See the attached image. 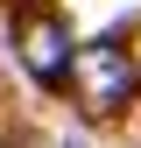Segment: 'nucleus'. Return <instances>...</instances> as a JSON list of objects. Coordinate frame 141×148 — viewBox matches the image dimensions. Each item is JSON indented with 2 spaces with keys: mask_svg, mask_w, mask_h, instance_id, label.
I'll use <instances>...</instances> for the list:
<instances>
[{
  "mask_svg": "<svg viewBox=\"0 0 141 148\" xmlns=\"http://www.w3.org/2000/svg\"><path fill=\"white\" fill-rule=\"evenodd\" d=\"M70 85H78V106H85V113L106 120V113H120V106L134 99L141 78H134V57L106 35V42H85L78 57H70Z\"/></svg>",
  "mask_w": 141,
  "mask_h": 148,
  "instance_id": "nucleus-1",
  "label": "nucleus"
},
{
  "mask_svg": "<svg viewBox=\"0 0 141 148\" xmlns=\"http://www.w3.org/2000/svg\"><path fill=\"white\" fill-rule=\"evenodd\" d=\"M14 49H21V71L35 85H64L70 78V28L57 7H21L14 14Z\"/></svg>",
  "mask_w": 141,
  "mask_h": 148,
  "instance_id": "nucleus-2",
  "label": "nucleus"
}]
</instances>
